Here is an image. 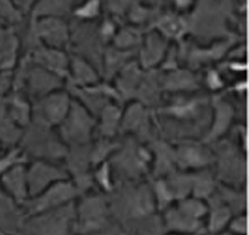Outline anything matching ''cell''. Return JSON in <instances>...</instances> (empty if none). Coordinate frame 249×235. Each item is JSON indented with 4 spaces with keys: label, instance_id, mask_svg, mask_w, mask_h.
I'll list each match as a JSON object with an SVG mask.
<instances>
[{
    "label": "cell",
    "instance_id": "obj_1",
    "mask_svg": "<svg viewBox=\"0 0 249 235\" xmlns=\"http://www.w3.org/2000/svg\"><path fill=\"white\" fill-rule=\"evenodd\" d=\"M199 92V91H198ZM192 94L171 95L166 103L153 110L156 128L172 123L177 126L172 134L176 138L171 143L182 139H197V134H206L211 121V97Z\"/></svg>",
    "mask_w": 249,
    "mask_h": 235
},
{
    "label": "cell",
    "instance_id": "obj_2",
    "mask_svg": "<svg viewBox=\"0 0 249 235\" xmlns=\"http://www.w3.org/2000/svg\"><path fill=\"white\" fill-rule=\"evenodd\" d=\"M124 137L116 152L108 159L113 176L121 177V182H140L150 173L152 153L147 143Z\"/></svg>",
    "mask_w": 249,
    "mask_h": 235
},
{
    "label": "cell",
    "instance_id": "obj_3",
    "mask_svg": "<svg viewBox=\"0 0 249 235\" xmlns=\"http://www.w3.org/2000/svg\"><path fill=\"white\" fill-rule=\"evenodd\" d=\"M18 147L23 151L29 161L33 158L59 163L64 161L68 152V147L60 139L55 128L45 127L34 122L24 130Z\"/></svg>",
    "mask_w": 249,
    "mask_h": 235
},
{
    "label": "cell",
    "instance_id": "obj_4",
    "mask_svg": "<svg viewBox=\"0 0 249 235\" xmlns=\"http://www.w3.org/2000/svg\"><path fill=\"white\" fill-rule=\"evenodd\" d=\"M210 146L214 153L212 169L218 183L233 188L246 187V153L234 142L226 141L224 138Z\"/></svg>",
    "mask_w": 249,
    "mask_h": 235
},
{
    "label": "cell",
    "instance_id": "obj_5",
    "mask_svg": "<svg viewBox=\"0 0 249 235\" xmlns=\"http://www.w3.org/2000/svg\"><path fill=\"white\" fill-rule=\"evenodd\" d=\"M75 201L28 217L20 233L26 235H70L75 229Z\"/></svg>",
    "mask_w": 249,
    "mask_h": 235
},
{
    "label": "cell",
    "instance_id": "obj_6",
    "mask_svg": "<svg viewBox=\"0 0 249 235\" xmlns=\"http://www.w3.org/2000/svg\"><path fill=\"white\" fill-rule=\"evenodd\" d=\"M96 117L79 102L72 100L68 115L56 128L60 139L66 147L90 145L95 137Z\"/></svg>",
    "mask_w": 249,
    "mask_h": 235
},
{
    "label": "cell",
    "instance_id": "obj_7",
    "mask_svg": "<svg viewBox=\"0 0 249 235\" xmlns=\"http://www.w3.org/2000/svg\"><path fill=\"white\" fill-rule=\"evenodd\" d=\"M108 201L101 194H85L75 203V229L77 235H93L105 230L110 216Z\"/></svg>",
    "mask_w": 249,
    "mask_h": 235
},
{
    "label": "cell",
    "instance_id": "obj_8",
    "mask_svg": "<svg viewBox=\"0 0 249 235\" xmlns=\"http://www.w3.org/2000/svg\"><path fill=\"white\" fill-rule=\"evenodd\" d=\"M156 130L153 110L137 101H130L122 107L120 134L132 137L142 143H150L155 136L152 132Z\"/></svg>",
    "mask_w": 249,
    "mask_h": 235
},
{
    "label": "cell",
    "instance_id": "obj_9",
    "mask_svg": "<svg viewBox=\"0 0 249 235\" xmlns=\"http://www.w3.org/2000/svg\"><path fill=\"white\" fill-rule=\"evenodd\" d=\"M79 197L76 188L70 179L57 182L50 185L45 190L40 192L34 197H30L25 203L21 205L26 214V218L39 213L48 212V210L56 209L64 207L66 204L74 203Z\"/></svg>",
    "mask_w": 249,
    "mask_h": 235
},
{
    "label": "cell",
    "instance_id": "obj_10",
    "mask_svg": "<svg viewBox=\"0 0 249 235\" xmlns=\"http://www.w3.org/2000/svg\"><path fill=\"white\" fill-rule=\"evenodd\" d=\"M173 145L176 168L182 172L210 169L214 163V153L210 145L201 139H182Z\"/></svg>",
    "mask_w": 249,
    "mask_h": 235
},
{
    "label": "cell",
    "instance_id": "obj_11",
    "mask_svg": "<svg viewBox=\"0 0 249 235\" xmlns=\"http://www.w3.org/2000/svg\"><path fill=\"white\" fill-rule=\"evenodd\" d=\"M31 102H33L31 122L56 130L70 110L72 97L70 96L66 88H61Z\"/></svg>",
    "mask_w": 249,
    "mask_h": 235
},
{
    "label": "cell",
    "instance_id": "obj_12",
    "mask_svg": "<svg viewBox=\"0 0 249 235\" xmlns=\"http://www.w3.org/2000/svg\"><path fill=\"white\" fill-rule=\"evenodd\" d=\"M29 198L39 194L57 182L70 179L65 167L60 163L33 159L26 163Z\"/></svg>",
    "mask_w": 249,
    "mask_h": 235
},
{
    "label": "cell",
    "instance_id": "obj_13",
    "mask_svg": "<svg viewBox=\"0 0 249 235\" xmlns=\"http://www.w3.org/2000/svg\"><path fill=\"white\" fill-rule=\"evenodd\" d=\"M235 108L223 94L211 96V121L210 127L201 141L207 145L224 138L234 125Z\"/></svg>",
    "mask_w": 249,
    "mask_h": 235
},
{
    "label": "cell",
    "instance_id": "obj_14",
    "mask_svg": "<svg viewBox=\"0 0 249 235\" xmlns=\"http://www.w3.org/2000/svg\"><path fill=\"white\" fill-rule=\"evenodd\" d=\"M161 71V70H160ZM163 94H192L201 90V79L196 71L184 66L161 71L160 74Z\"/></svg>",
    "mask_w": 249,
    "mask_h": 235
},
{
    "label": "cell",
    "instance_id": "obj_15",
    "mask_svg": "<svg viewBox=\"0 0 249 235\" xmlns=\"http://www.w3.org/2000/svg\"><path fill=\"white\" fill-rule=\"evenodd\" d=\"M25 55H28V57L34 65L45 68V70L57 75L66 81L69 76L70 57L65 54L64 50L48 48V46L43 45L33 49Z\"/></svg>",
    "mask_w": 249,
    "mask_h": 235
},
{
    "label": "cell",
    "instance_id": "obj_16",
    "mask_svg": "<svg viewBox=\"0 0 249 235\" xmlns=\"http://www.w3.org/2000/svg\"><path fill=\"white\" fill-rule=\"evenodd\" d=\"M147 145L152 153L150 170V173H152V178H163L177 170L175 163V151L170 141L156 137Z\"/></svg>",
    "mask_w": 249,
    "mask_h": 235
},
{
    "label": "cell",
    "instance_id": "obj_17",
    "mask_svg": "<svg viewBox=\"0 0 249 235\" xmlns=\"http://www.w3.org/2000/svg\"><path fill=\"white\" fill-rule=\"evenodd\" d=\"M25 219L23 207L0 187V235H18Z\"/></svg>",
    "mask_w": 249,
    "mask_h": 235
},
{
    "label": "cell",
    "instance_id": "obj_18",
    "mask_svg": "<svg viewBox=\"0 0 249 235\" xmlns=\"http://www.w3.org/2000/svg\"><path fill=\"white\" fill-rule=\"evenodd\" d=\"M143 74V68L140 66L137 61H133L132 60L111 81L116 92L119 94L120 99H121L122 105L130 101H133L135 94H136L137 87H139L140 83H141Z\"/></svg>",
    "mask_w": 249,
    "mask_h": 235
},
{
    "label": "cell",
    "instance_id": "obj_19",
    "mask_svg": "<svg viewBox=\"0 0 249 235\" xmlns=\"http://www.w3.org/2000/svg\"><path fill=\"white\" fill-rule=\"evenodd\" d=\"M0 187L17 203L23 205L29 199L28 179H26V163H19L8 170L0 178Z\"/></svg>",
    "mask_w": 249,
    "mask_h": 235
},
{
    "label": "cell",
    "instance_id": "obj_20",
    "mask_svg": "<svg viewBox=\"0 0 249 235\" xmlns=\"http://www.w3.org/2000/svg\"><path fill=\"white\" fill-rule=\"evenodd\" d=\"M9 117L21 130H25L33 119V102L23 91H12L1 101Z\"/></svg>",
    "mask_w": 249,
    "mask_h": 235
},
{
    "label": "cell",
    "instance_id": "obj_21",
    "mask_svg": "<svg viewBox=\"0 0 249 235\" xmlns=\"http://www.w3.org/2000/svg\"><path fill=\"white\" fill-rule=\"evenodd\" d=\"M206 201L208 210H207L206 221H204V229L211 234H222L226 232L227 225L232 219V212L222 201L217 190Z\"/></svg>",
    "mask_w": 249,
    "mask_h": 235
},
{
    "label": "cell",
    "instance_id": "obj_22",
    "mask_svg": "<svg viewBox=\"0 0 249 235\" xmlns=\"http://www.w3.org/2000/svg\"><path fill=\"white\" fill-rule=\"evenodd\" d=\"M102 80L100 71L88 60L80 56H71L69 64V76L65 85L85 87V86L95 85Z\"/></svg>",
    "mask_w": 249,
    "mask_h": 235
},
{
    "label": "cell",
    "instance_id": "obj_23",
    "mask_svg": "<svg viewBox=\"0 0 249 235\" xmlns=\"http://www.w3.org/2000/svg\"><path fill=\"white\" fill-rule=\"evenodd\" d=\"M122 107H124V105H120L116 102H111V103H108V105L102 108L100 115L96 117L95 137L117 138V136L120 134Z\"/></svg>",
    "mask_w": 249,
    "mask_h": 235
},
{
    "label": "cell",
    "instance_id": "obj_24",
    "mask_svg": "<svg viewBox=\"0 0 249 235\" xmlns=\"http://www.w3.org/2000/svg\"><path fill=\"white\" fill-rule=\"evenodd\" d=\"M167 51L166 44L161 37L150 35L144 40L143 46L140 52V60L137 63L144 71L156 70L162 64Z\"/></svg>",
    "mask_w": 249,
    "mask_h": 235
},
{
    "label": "cell",
    "instance_id": "obj_25",
    "mask_svg": "<svg viewBox=\"0 0 249 235\" xmlns=\"http://www.w3.org/2000/svg\"><path fill=\"white\" fill-rule=\"evenodd\" d=\"M65 26L56 19H45L40 23L36 32L37 37L43 40L44 46L62 50L69 40Z\"/></svg>",
    "mask_w": 249,
    "mask_h": 235
},
{
    "label": "cell",
    "instance_id": "obj_26",
    "mask_svg": "<svg viewBox=\"0 0 249 235\" xmlns=\"http://www.w3.org/2000/svg\"><path fill=\"white\" fill-rule=\"evenodd\" d=\"M19 40L12 29L0 24V70H14L19 57Z\"/></svg>",
    "mask_w": 249,
    "mask_h": 235
},
{
    "label": "cell",
    "instance_id": "obj_27",
    "mask_svg": "<svg viewBox=\"0 0 249 235\" xmlns=\"http://www.w3.org/2000/svg\"><path fill=\"white\" fill-rule=\"evenodd\" d=\"M128 55H131L128 51L120 50V49L107 50L104 52L101 60V67H100V74H101L104 81L111 83L120 71L130 61H132L128 57Z\"/></svg>",
    "mask_w": 249,
    "mask_h": 235
},
{
    "label": "cell",
    "instance_id": "obj_28",
    "mask_svg": "<svg viewBox=\"0 0 249 235\" xmlns=\"http://www.w3.org/2000/svg\"><path fill=\"white\" fill-rule=\"evenodd\" d=\"M191 178H192V192H191L192 197L207 201L217 190L218 181L212 168L192 172Z\"/></svg>",
    "mask_w": 249,
    "mask_h": 235
},
{
    "label": "cell",
    "instance_id": "obj_29",
    "mask_svg": "<svg viewBox=\"0 0 249 235\" xmlns=\"http://www.w3.org/2000/svg\"><path fill=\"white\" fill-rule=\"evenodd\" d=\"M119 146L120 141L117 138L95 137L90 143V161L92 168L108 161L113 153L116 152Z\"/></svg>",
    "mask_w": 249,
    "mask_h": 235
},
{
    "label": "cell",
    "instance_id": "obj_30",
    "mask_svg": "<svg viewBox=\"0 0 249 235\" xmlns=\"http://www.w3.org/2000/svg\"><path fill=\"white\" fill-rule=\"evenodd\" d=\"M24 131L18 127L9 117L5 106L0 101V143L4 147H17L19 145Z\"/></svg>",
    "mask_w": 249,
    "mask_h": 235
},
{
    "label": "cell",
    "instance_id": "obj_31",
    "mask_svg": "<svg viewBox=\"0 0 249 235\" xmlns=\"http://www.w3.org/2000/svg\"><path fill=\"white\" fill-rule=\"evenodd\" d=\"M91 174H92L95 187L101 189L104 193L110 194L113 188H115V185H116V178L113 176L112 168H111L108 161L93 167L92 170H91Z\"/></svg>",
    "mask_w": 249,
    "mask_h": 235
},
{
    "label": "cell",
    "instance_id": "obj_32",
    "mask_svg": "<svg viewBox=\"0 0 249 235\" xmlns=\"http://www.w3.org/2000/svg\"><path fill=\"white\" fill-rule=\"evenodd\" d=\"M199 79H201V87L206 88L207 91L212 92L213 95L222 94L227 88L226 77L214 66L204 68L203 75L199 76Z\"/></svg>",
    "mask_w": 249,
    "mask_h": 235
},
{
    "label": "cell",
    "instance_id": "obj_33",
    "mask_svg": "<svg viewBox=\"0 0 249 235\" xmlns=\"http://www.w3.org/2000/svg\"><path fill=\"white\" fill-rule=\"evenodd\" d=\"M29 159L26 158L23 151L19 147L6 148L1 154H0V178L8 172L10 168L19 163H28Z\"/></svg>",
    "mask_w": 249,
    "mask_h": 235
},
{
    "label": "cell",
    "instance_id": "obj_34",
    "mask_svg": "<svg viewBox=\"0 0 249 235\" xmlns=\"http://www.w3.org/2000/svg\"><path fill=\"white\" fill-rule=\"evenodd\" d=\"M159 28L164 36L179 39L184 34L186 24L182 19L176 17H164L159 21Z\"/></svg>",
    "mask_w": 249,
    "mask_h": 235
},
{
    "label": "cell",
    "instance_id": "obj_35",
    "mask_svg": "<svg viewBox=\"0 0 249 235\" xmlns=\"http://www.w3.org/2000/svg\"><path fill=\"white\" fill-rule=\"evenodd\" d=\"M226 232L232 235L248 234V218H247V213L233 216L230 223H228V225H227Z\"/></svg>",
    "mask_w": 249,
    "mask_h": 235
},
{
    "label": "cell",
    "instance_id": "obj_36",
    "mask_svg": "<svg viewBox=\"0 0 249 235\" xmlns=\"http://www.w3.org/2000/svg\"><path fill=\"white\" fill-rule=\"evenodd\" d=\"M100 12V3L99 0H89L88 3L84 4L77 9L76 15L82 19H91V17H96Z\"/></svg>",
    "mask_w": 249,
    "mask_h": 235
},
{
    "label": "cell",
    "instance_id": "obj_37",
    "mask_svg": "<svg viewBox=\"0 0 249 235\" xmlns=\"http://www.w3.org/2000/svg\"><path fill=\"white\" fill-rule=\"evenodd\" d=\"M19 20L20 14L19 10L14 6V4L10 3V0H0V20Z\"/></svg>",
    "mask_w": 249,
    "mask_h": 235
},
{
    "label": "cell",
    "instance_id": "obj_38",
    "mask_svg": "<svg viewBox=\"0 0 249 235\" xmlns=\"http://www.w3.org/2000/svg\"><path fill=\"white\" fill-rule=\"evenodd\" d=\"M191 1H192V0H176V4H177V6H178V8H187V6L190 5L191 4Z\"/></svg>",
    "mask_w": 249,
    "mask_h": 235
},
{
    "label": "cell",
    "instance_id": "obj_39",
    "mask_svg": "<svg viewBox=\"0 0 249 235\" xmlns=\"http://www.w3.org/2000/svg\"><path fill=\"white\" fill-rule=\"evenodd\" d=\"M4 151H5V150H4V146L1 145V143H0V154H1V153H3Z\"/></svg>",
    "mask_w": 249,
    "mask_h": 235
},
{
    "label": "cell",
    "instance_id": "obj_40",
    "mask_svg": "<svg viewBox=\"0 0 249 235\" xmlns=\"http://www.w3.org/2000/svg\"><path fill=\"white\" fill-rule=\"evenodd\" d=\"M221 235H232V234H230V233H223V234H221Z\"/></svg>",
    "mask_w": 249,
    "mask_h": 235
}]
</instances>
